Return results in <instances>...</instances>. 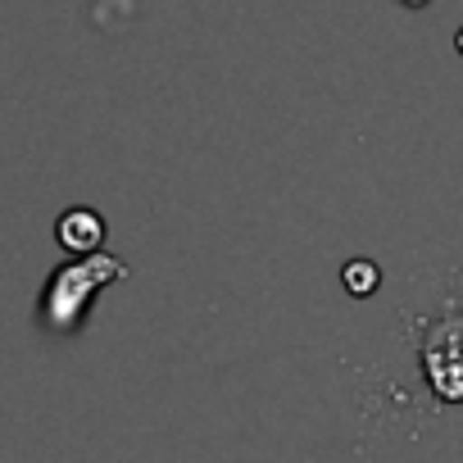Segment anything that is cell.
I'll use <instances>...</instances> for the list:
<instances>
[{
  "label": "cell",
  "instance_id": "6da1fadb",
  "mask_svg": "<svg viewBox=\"0 0 463 463\" xmlns=\"http://www.w3.org/2000/svg\"><path fill=\"white\" fill-rule=\"evenodd\" d=\"M118 273H123V264H114V260H91V264H78V269L55 273V282L46 291V318H51V327H73L78 314H82V305H87V296L96 287H105V278H118Z\"/></svg>",
  "mask_w": 463,
  "mask_h": 463
},
{
  "label": "cell",
  "instance_id": "7a4b0ae2",
  "mask_svg": "<svg viewBox=\"0 0 463 463\" xmlns=\"http://www.w3.org/2000/svg\"><path fill=\"white\" fill-rule=\"evenodd\" d=\"M427 377L445 400H463V318L436 327L427 345Z\"/></svg>",
  "mask_w": 463,
  "mask_h": 463
},
{
  "label": "cell",
  "instance_id": "3957f363",
  "mask_svg": "<svg viewBox=\"0 0 463 463\" xmlns=\"http://www.w3.org/2000/svg\"><path fill=\"white\" fill-rule=\"evenodd\" d=\"M55 237L64 250H78V255H91L100 241H105V222L96 209H69L60 222H55Z\"/></svg>",
  "mask_w": 463,
  "mask_h": 463
},
{
  "label": "cell",
  "instance_id": "277c9868",
  "mask_svg": "<svg viewBox=\"0 0 463 463\" xmlns=\"http://www.w3.org/2000/svg\"><path fill=\"white\" fill-rule=\"evenodd\" d=\"M345 287H350V296H373L377 291V269L373 264H350L345 269Z\"/></svg>",
  "mask_w": 463,
  "mask_h": 463
},
{
  "label": "cell",
  "instance_id": "5b68a950",
  "mask_svg": "<svg viewBox=\"0 0 463 463\" xmlns=\"http://www.w3.org/2000/svg\"><path fill=\"white\" fill-rule=\"evenodd\" d=\"M458 51H463V33H458Z\"/></svg>",
  "mask_w": 463,
  "mask_h": 463
},
{
  "label": "cell",
  "instance_id": "8992f818",
  "mask_svg": "<svg viewBox=\"0 0 463 463\" xmlns=\"http://www.w3.org/2000/svg\"><path fill=\"white\" fill-rule=\"evenodd\" d=\"M409 5H422V0H409Z\"/></svg>",
  "mask_w": 463,
  "mask_h": 463
}]
</instances>
